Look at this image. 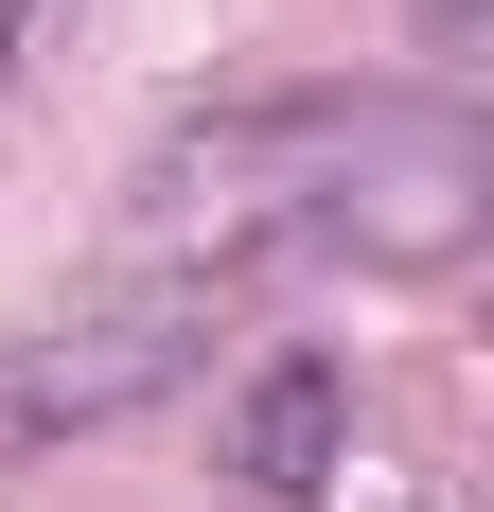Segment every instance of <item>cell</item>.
Returning a JSON list of instances; mask_svg holds the SVG:
<instances>
[{
	"mask_svg": "<svg viewBox=\"0 0 494 512\" xmlns=\"http://www.w3.org/2000/svg\"><path fill=\"white\" fill-rule=\"evenodd\" d=\"M424 18H442V36H459V18H477V0H424Z\"/></svg>",
	"mask_w": 494,
	"mask_h": 512,
	"instance_id": "cell-5",
	"label": "cell"
},
{
	"mask_svg": "<svg viewBox=\"0 0 494 512\" xmlns=\"http://www.w3.org/2000/svg\"><path fill=\"white\" fill-rule=\"evenodd\" d=\"M142 248L177 265H459L494 212V124L459 89H247L142 142Z\"/></svg>",
	"mask_w": 494,
	"mask_h": 512,
	"instance_id": "cell-1",
	"label": "cell"
},
{
	"mask_svg": "<svg viewBox=\"0 0 494 512\" xmlns=\"http://www.w3.org/2000/svg\"><path fill=\"white\" fill-rule=\"evenodd\" d=\"M18 36H36V0H0V53H18Z\"/></svg>",
	"mask_w": 494,
	"mask_h": 512,
	"instance_id": "cell-4",
	"label": "cell"
},
{
	"mask_svg": "<svg viewBox=\"0 0 494 512\" xmlns=\"http://www.w3.org/2000/svg\"><path fill=\"white\" fill-rule=\"evenodd\" d=\"M336 442H353V371L336 354H265L247 371V407H230V477L247 495H318Z\"/></svg>",
	"mask_w": 494,
	"mask_h": 512,
	"instance_id": "cell-3",
	"label": "cell"
},
{
	"mask_svg": "<svg viewBox=\"0 0 494 512\" xmlns=\"http://www.w3.org/2000/svg\"><path fill=\"white\" fill-rule=\"evenodd\" d=\"M265 301L247 265H177V248H124L89 301H53L36 336H0V460H36V442H89V424L159 407V389H195L212 336Z\"/></svg>",
	"mask_w": 494,
	"mask_h": 512,
	"instance_id": "cell-2",
	"label": "cell"
}]
</instances>
